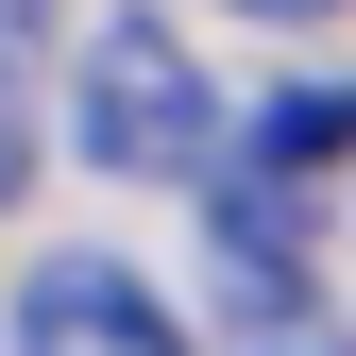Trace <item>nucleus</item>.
Here are the masks:
<instances>
[{
	"instance_id": "obj_2",
	"label": "nucleus",
	"mask_w": 356,
	"mask_h": 356,
	"mask_svg": "<svg viewBox=\"0 0 356 356\" xmlns=\"http://www.w3.org/2000/svg\"><path fill=\"white\" fill-rule=\"evenodd\" d=\"M0 356H187V323L119 272V254H34L0 305Z\"/></svg>"
},
{
	"instance_id": "obj_5",
	"label": "nucleus",
	"mask_w": 356,
	"mask_h": 356,
	"mask_svg": "<svg viewBox=\"0 0 356 356\" xmlns=\"http://www.w3.org/2000/svg\"><path fill=\"white\" fill-rule=\"evenodd\" d=\"M220 17H272V34H289V17H339V0H220Z\"/></svg>"
},
{
	"instance_id": "obj_6",
	"label": "nucleus",
	"mask_w": 356,
	"mask_h": 356,
	"mask_svg": "<svg viewBox=\"0 0 356 356\" xmlns=\"http://www.w3.org/2000/svg\"><path fill=\"white\" fill-rule=\"evenodd\" d=\"M0 34H51V0H0Z\"/></svg>"
},
{
	"instance_id": "obj_1",
	"label": "nucleus",
	"mask_w": 356,
	"mask_h": 356,
	"mask_svg": "<svg viewBox=\"0 0 356 356\" xmlns=\"http://www.w3.org/2000/svg\"><path fill=\"white\" fill-rule=\"evenodd\" d=\"M68 136H85V170H119V187H187V170H220V85H204V51L170 17H102Z\"/></svg>"
},
{
	"instance_id": "obj_3",
	"label": "nucleus",
	"mask_w": 356,
	"mask_h": 356,
	"mask_svg": "<svg viewBox=\"0 0 356 356\" xmlns=\"http://www.w3.org/2000/svg\"><path fill=\"white\" fill-rule=\"evenodd\" d=\"M356 153V85H289L272 119H254V170H272V187H305V170H339Z\"/></svg>"
},
{
	"instance_id": "obj_4",
	"label": "nucleus",
	"mask_w": 356,
	"mask_h": 356,
	"mask_svg": "<svg viewBox=\"0 0 356 356\" xmlns=\"http://www.w3.org/2000/svg\"><path fill=\"white\" fill-rule=\"evenodd\" d=\"M17 170H34V34H0V204H17Z\"/></svg>"
}]
</instances>
